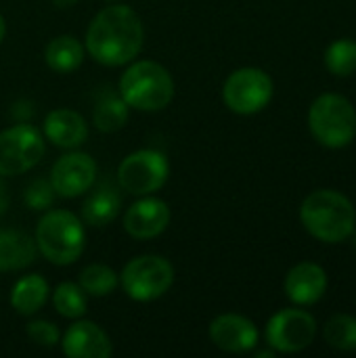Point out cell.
<instances>
[{
    "label": "cell",
    "mask_w": 356,
    "mask_h": 358,
    "mask_svg": "<svg viewBox=\"0 0 356 358\" xmlns=\"http://www.w3.org/2000/svg\"><path fill=\"white\" fill-rule=\"evenodd\" d=\"M170 176L168 159L162 151L138 149L126 155L118 168V182L130 195H153Z\"/></svg>",
    "instance_id": "7"
},
{
    "label": "cell",
    "mask_w": 356,
    "mask_h": 358,
    "mask_svg": "<svg viewBox=\"0 0 356 358\" xmlns=\"http://www.w3.org/2000/svg\"><path fill=\"white\" fill-rule=\"evenodd\" d=\"M59 344L69 358H109L113 355L109 336L92 321H76L69 325Z\"/></svg>",
    "instance_id": "14"
},
{
    "label": "cell",
    "mask_w": 356,
    "mask_h": 358,
    "mask_svg": "<svg viewBox=\"0 0 356 358\" xmlns=\"http://www.w3.org/2000/svg\"><path fill=\"white\" fill-rule=\"evenodd\" d=\"M52 4H55L57 8H71V6L78 4V0H52Z\"/></svg>",
    "instance_id": "29"
},
{
    "label": "cell",
    "mask_w": 356,
    "mask_h": 358,
    "mask_svg": "<svg viewBox=\"0 0 356 358\" xmlns=\"http://www.w3.org/2000/svg\"><path fill=\"white\" fill-rule=\"evenodd\" d=\"M325 65L332 73L344 78L356 71V42L342 38L336 40L327 50H325Z\"/></svg>",
    "instance_id": "25"
},
{
    "label": "cell",
    "mask_w": 356,
    "mask_h": 358,
    "mask_svg": "<svg viewBox=\"0 0 356 358\" xmlns=\"http://www.w3.org/2000/svg\"><path fill=\"white\" fill-rule=\"evenodd\" d=\"M6 208H8V189H6V185L2 182V176H0V218L4 216Z\"/></svg>",
    "instance_id": "28"
},
{
    "label": "cell",
    "mask_w": 356,
    "mask_h": 358,
    "mask_svg": "<svg viewBox=\"0 0 356 358\" xmlns=\"http://www.w3.org/2000/svg\"><path fill=\"white\" fill-rule=\"evenodd\" d=\"M4 36H6V21H4V17L0 15V44H2Z\"/></svg>",
    "instance_id": "30"
},
{
    "label": "cell",
    "mask_w": 356,
    "mask_h": 358,
    "mask_svg": "<svg viewBox=\"0 0 356 358\" xmlns=\"http://www.w3.org/2000/svg\"><path fill=\"white\" fill-rule=\"evenodd\" d=\"M258 358H269V357H275V350H264V352H258L256 355Z\"/></svg>",
    "instance_id": "31"
},
{
    "label": "cell",
    "mask_w": 356,
    "mask_h": 358,
    "mask_svg": "<svg viewBox=\"0 0 356 358\" xmlns=\"http://www.w3.org/2000/svg\"><path fill=\"white\" fill-rule=\"evenodd\" d=\"M48 283L44 277L40 275H27L23 279H19L13 285L10 292V306L15 308V313L23 315V317H31L36 315L48 300Z\"/></svg>",
    "instance_id": "20"
},
{
    "label": "cell",
    "mask_w": 356,
    "mask_h": 358,
    "mask_svg": "<svg viewBox=\"0 0 356 358\" xmlns=\"http://www.w3.org/2000/svg\"><path fill=\"white\" fill-rule=\"evenodd\" d=\"M210 340L225 352L243 355L256 348L258 329L241 315H220L210 323Z\"/></svg>",
    "instance_id": "13"
},
{
    "label": "cell",
    "mask_w": 356,
    "mask_h": 358,
    "mask_svg": "<svg viewBox=\"0 0 356 358\" xmlns=\"http://www.w3.org/2000/svg\"><path fill=\"white\" fill-rule=\"evenodd\" d=\"M222 99L233 113H258L273 99V80L266 71L258 67H241L227 78Z\"/></svg>",
    "instance_id": "8"
},
{
    "label": "cell",
    "mask_w": 356,
    "mask_h": 358,
    "mask_svg": "<svg viewBox=\"0 0 356 358\" xmlns=\"http://www.w3.org/2000/svg\"><path fill=\"white\" fill-rule=\"evenodd\" d=\"M44 136L55 147L76 149L88 138V124L73 109H55L44 117Z\"/></svg>",
    "instance_id": "16"
},
{
    "label": "cell",
    "mask_w": 356,
    "mask_h": 358,
    "mask_svg": "<svg viewBox=\"0 0 356 358\" xmlns=\"http://www.w3.org/2000/svg\"><path fill=\"white\" fill-rule=\"evenodd\" d=\"M55 189L50 185V180H44V178H36L27 185L25 189V206L34 212H42V210H48L52 203H55Z\"/></svg>",
    "instance_id": "26"
},
{
    "label": "cell",
    "mask_w": 356,
    "mask_h": 358,
    "mask_svg": "<svg viewBox=\"0 0 356 358\" xmlns=\"http://www.w3.org/2000/svg\"><path fill=\"white\" fill-rule=\"evenodd\" d=\"M122 287L136 302H153L162 298L174 283V266L162 256H138L122 271Z\"/></svg>",
    "instance_id": "6"
},
{
    "label": "cell",
    "mask_w": 356,
    "mask_h": 358,
    "mask_svg": "<svg viewBox=\"0 0 356 358\" xmlns=\"http://www.w3.org/2000/svg\"><path fill=\"white\" fill-rule=\"evenodd\" d=\"M122 208V195L109 180L99 182L82 203V222L101 229L111 224Z\"/></svg>",
    "instance_id": "17"
},
{
    "label": "cell",
    "mask_w": 356,
    "mask_h": 358,
    "mask_svg": "<svg viewBox=\"0 0 356 358\" xmlns=\"http://www.w3.org/2000/svg\"><path fill=\"white\" fill-rule=\"evenodd\" d=\"M46 65L57 73H71L84 61V46L78 38L63 34L52 38L44 48Z\"/></svg>",
    "instance_id": "19"
},
{
    "label": "cell",
    "mask_w": 356,
    "mask_h": 358,
    "mask_svg": "<svg viewBox=\"0 0 356 358\" xmlns=\"http://www.w3.org/2000/svg\"><path fill=\"white\" fill-rule=\"evenodd\" d=\"M304 229L325 243H340L355 233L356 212L353 201L329 189L311 193L300 208Z\"/></svg>",
    "instance_id": "2"
},
{
    "label": "cell",
    "mask_w": 356,
    "mask_h": 358,
    "mask_svg": "<svg viewBox=\"0 0 356 358\" xmlns=\"http://www.w3.org/2000/svg\"><path fill=\"white\" fill-rule=\"evenodd\" d=\"M25 334L34 344L44 346V348H52L61 342V334H59L57 325L50 321H42V319L29 321L25 327Z\"/></svg>",
    "instance_id": "27"
},
{
    "label": "cell",
    "mask_w": 356,
    "mask_h": 358,
    "mask_svg": "<svg viewBox=\"0 0 356 358\" xmlns=\"http://www.w3.org/2000/svg\"><path fill=\"white\" fill-rule=\"evenodd\" d=\"M355 243H356V241H355Z\"/></svg>",
    "instance_id": "33"
},
{
    "label": "cell",
    "mask_w": 356,
    "mask_h": 358,
    "mask_svg": "<svg viewBox=\"0 0 356 358\" xmlns=\"http://www.w3.org/2000/svg\"><path fill=\"white\" fill-rule=\"evenodd\" d=\"M317 321L300 308L277 313L266 323V342L275 352H300L315 342Z\"/></svg>",
    "instance_id": "10"
},
{
    "label": "cell",
    "mask_w": 356,
    "mask_h": 358,
    "mask_svg": "<svg viewBox=\"0 0 356 358\" xmlns=\"http://www.w3.org/2000/svg\"><path fill=\"white\" fill-rule=\"evenodd\" d=\"M52 306L65 319H80L88 310V296L78 283H61L52 292Z\"/></svg>",
    "instance_id": "23"
},
{
    "label": "cell",
    "mask_w": 356,
    "mask_h": 358,
    "mask_svg": "<svg viewBox=\"0 0 356 358\" xmlns=\"http://www.w3.org/2000/svg\"><path fill=\"white\" fill-rule=\"evenodd\" d=\"M78 285L84 289L86 296L92 298H105L111 296L118 285H120V277L118 273L107 266V264H88L78 279Z\"/></svg>",
    "instance_id": "22"
},
{
    "label": "cell",
    "mask_w": 356,
    "mask_h": 358,
    "mask_svg": "<svg viewBox=\"0 0 356 358\" xmlns=\"http://www.w3.org/2000/svg\"><path fill=\"white\" fill-rule=\"evenodd\" d=\"M170 208L157 197L143 195L124 214V229L134 239H153L162 235L170 224Z\"/></svg>",
    "instance_id": "12"
},
{
    "label": "cell",
    "mask_w": 356,
    "mask_h": 358,
    "mask_svg": "<svg viewBox=\"0 0 356 358\" xmlns=\"http://www.w3.org/2000/svg\"><path fill=\"white\" fill-rule=\"evenodd\" d=\"M128 109L130 107L126 105V101L120 94L105 90L94 103L92 122H94L97 130H101V132H118L128 122Z\"/></svg>",
    "instance_id": "21"
},
{
    "label": "cell",
    "mask_w": 356,
    "mask_h": 358,
    "mask_svg": "<svg viewBox=\"0 0 356 358\" xmlns=\"http://www.w3.org/2000/svg\"><path fill=\"white\" fill-rule=\"evenodd\" d=\"M327 289V275L319 264H296L285 277V294L294 304L308 306L323 298Z\"/></svg>",
    "instance_id": "15"
},
{
    "label": "cell",
    "mask_w": 356,
    "mask_h": 358,
    "mask_svg": "<svg viewBox=\"0 0 356 358\" xmlns=\"http://www.w3.org/2000/svg\"><path fill=\"white\" fill-rule=\"evenodd\" d=\"M36 248L57 266L73 264L86 248L84 222L67 210L46 212L36 227Z\"/></svg>",
    "instance_id": "3"
},
{
    "label": "cell",
    "mask_w": 356,
    "mask_h": 358,
    "mask_svg": "<svg viewBox=\"0 0 356 358\" xmlns=\"http://www.w3.org/2000/svg\"><path fill=\"white\" fill-rule=\"evenodd\" d=\"M120 96L138 111H159L174 99L170 71L155 61H136L120 78Z\"/></svg>",
    "instance_id": "4"
},
{
    "label": "cell",
    "mask_w": 356,
    "mask_h": 358,
    "mask_svg": "<svg viewBox=\"0 0 356 358\" xmlns=\"http://www.w3.org/2000/svg\"><path fill=\"white\" fill-rule=\"evenodd\" d=\"M325 342L342 352L356 350V319L350 315H336L323 329Z\"/></svg>",
    "instance_id": "24"
},
{
    "label": "cell",
    "mask_w": 356,
    "mask_h": 358,
    "mask_svg": "<svg viewBox=\"0 0 356 358\" xmlns=\"http://www.w3.org/2000/svg\"><path fill=\"white\" fill-rule=\"evenodd\" d=\"M107 2H118V0H107Z\"/></svg>",
    "instance_id": "32"
},
{
    "label": "cell",
    "mask_w": 356,
    "mask_h": 358,
    "mask_svg": "<svg viewBox=\"0 0 356 358\" xmlns=\"http://www.w3.org/2000/svg\"><path fill=\"white\" fill-rule=\"evenodd\" d=\"M97 180V162L82 151L61 155L50 170V185L59 197H80L92 189Z\"/></svg>",
    "instance_id": "11"
},
{
    "label": "cell",
    "mask_w": 356,
    "mask_h": 358,
    "mask_svg": "<svg viewBox=\"0 0 356 358\" xmlns=\"http://www.w3.org/2000/svg\"><path fill=\"white\" fill-rule=\"evenodd\" d=\"M36 239L23 231L0 229V273L27 268L36 260Z\"/></svg>",
    "instance_id": "18"
},
{
    "label": "cell",
    "mask_w": 356,
    "mask_h": 358,
    "mask_svg": "<svg viewBox=\"0 0 356 358\" xmlns=\"http://www.w3.org/2000/svg\"><path fill=\"white\" fill-rule=\"evenodd\" d=\"M145 29L134 8L111 4L101 8L86 29L88 55L107 67L130 63L143 48Z\"/></svg>",
    "instance_id": "1"
},
{
    "label": "cell",
    "mask_w": 356,
    "mask_h": 358,
    "mask_svg": "<svg viewBox=\"0 0 356 358\" xmlns=\"http://www.w3.org/2000/svg\"><path fill=\"white\" fill-rule=\"evenodd\" d=\"M44 138L29 124H15L0 132V176L31 170L44 157Z\"/></svg>",
    "instance_id": "9"
},
{
    "label": "cell",
    "mask_w": 356,
    "mask_h": 358,
    "mask_svg": "<svg viewBox=\"0 0 356 358\" xmlns=\"http://www.w3.org/2000/svg\"><path fill=\"white\" fill-rule=\"evenodd\" d=\"M308 126L321 145L329 149L346 147L356 136L355 107L346 96L323 94L308 111Z\"/></svg>",
    "instance_id": "5"
}]
</instances>
